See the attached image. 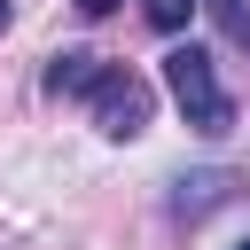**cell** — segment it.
Listing matches in <instances>:
<instances>
[{
	"instance_id": "7a4b0ae2",
	"label": "cell",
	"mask_w": 250,
	"mask_h": 250,
	"mask_svg": "<svg viewBox=\"0 0 250 250\" xmlns=\"http://www.w3.org/2000/svg\"><path fill=\"white\" fill-rule=\"evenodd\" d=\"M86 102H94V125H102L109 141H133V133L148 125V86H141L133 70H102V86H94Z\"/></svg>"
},
{
	"instance_id": "ba28073f",
	"label": "cell",
	"mask_w": 250,
	"mask_h": 250,
	"mask_svg": "<svg viewBox=\"0 0 250 250\" xmlns=\"http://www.w3.org/2000/svg\"><path fill=\"white\" fill-rule=\"evenodd\" d=\"M8 16H16V8H8V0H0V31H8Z\"/></svg>"
},
{
	"instance_id": "9c48e42d",
	"label": "cell",
	"mask_w": 250,
	"mask_h": 250,
	"mask_svg": "<svg viewBox=\"0 0 250 250\" xmlns=\"http://www.w3.org/2000/svg\"><path fill=\"white\" fill-rule=\"evenodd\" d=\"M234 250H250V242H234Z\"/></svg>"
},
{
	"instance_id": "3957f363",
	"label": "cell",
	"mask_w": 250,
	"mask_h": 250,
	"mask_svg": "<svg viewBox=\"0 0 250 250\" xmlns=\"http://www.w3.org/2000/svg\"><path fill=\"white\" fill-rule=\"evenodd\" d=\"M102 70H109L102 55H86V47H62V55L47 62V94H94V86H102Z\"/></svg>"
},
{
	"instance_id": "8992f818",
	"label": "cell",
	"mask_w": 250,
	"mask_h": 250,
	"mask_svg": "<svg viewBox=\"0 0 250 250\" xmlns=\"http://www.w3.org/2000/svg\"><path fill=\"white\" fill-rule=\"evenodd\" d=\"M141 8H148V23H156V31H180V23H188V8H203V0H141Z\"/></svg>"
},
{
	"instance_id": "52a82bcc",
	"label": "cell",
	"mask_w": 250,
	"mask_h": 250,
	"mask_svg": "<svg viewBox=\"0 0 250 250\" xmlns=\"http://www.w3.org/2000/svg\"><path fill=\"white\" fill-rule=\"evenodd\" d=\"M109 8H117V0H78V16H109Z\"/></svg>"
},
{
	"instance_id": "277c9868",
	"label": "cell",
	"mask_w": 250,
	"mask_h": 250,
	"mask_svg": "<svg viewBox=\"0 0 250 250\" xmlns=\"http://www.w3.org/2000/svg\"><path fill=\"white\" fill-rule=\"evenodd\" d=\"M227 195H234V172H195V180H180L172 219H203V211H219Z\"/></svg>"
},
{
	"instance_id": "6da1fadb",
	"label": "cell",
	"mask_w": 250,
	"mask_h": 250,
	"mask_svg": "<svg viewBox=\"0 0 250 250\" xmlns=\"http://www.w3.org/2000/svg\"><path fill=\"white\" fill-rule=\"evenodd\" d=\"M164 86H172L180 117H188L203 141H219V133L234 125V102H227V86H219V62H211L203 47H172V55H164Z\"/></svg>"
},
{
	"instance_id": "5b68a950",
	"label": "cell",
	"mask_w": 250,
	"mask_h": 250,
	"mask_svg": "<svg viewBox=\"0 0 250 250\" xmlns=\"http://www.w3.org/2000/svg\"><path fill=\"white\" fill-rule=\"evenodd\" d=\"M211 16H219V31L234 39V47H250V0H203Z\"/></svg>"
}]
</instances>
